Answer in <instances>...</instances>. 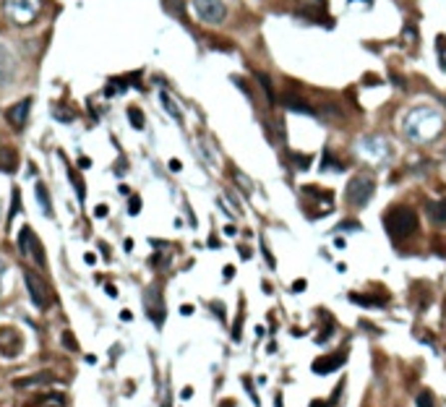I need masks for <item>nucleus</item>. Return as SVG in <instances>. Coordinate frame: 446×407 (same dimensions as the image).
Listing matches in <instances>:
<instances>
[{
	"instance_id": "1",
	"label": "nucleus",
	"mask_w": 446,
	"mask_h": 407,
	"mask_svg": "<svg viewBox=\"0 0 446 407\" xmlns=\"http://www.w3.org/2000/svg\"><path fill=\"white\" fill-rule=\"evenodd\" d=\"M384 227L394 240L410 238V235H415V230H418V214L410 206H392L384 214Z\"/></svg>"
},
{
	"instance_id": "2",
	"label": "nucleus",
	"mask_w": 446,
	"mask_h": 407,
	"mask_svg": "<svg viewBox=\"0 0 446 407\" xmlns=\"http://www.w3.org/2000/svg\"><path fill=\"white\" fill-rule=\"evenodd\" d=\"M5 16L18 26H31L42 13V0H3Z\"/></svg>"
},
{
	"instance_id": "3",
	"label": "nucleus",
	"mask_w": 446,
	"mask_h": 407,
	"mask_svg": "<svg viewBox=\"0 0 446 407\" xmlns=\"http://www.w3.org/2000/svg\"><path fill=\"white\" fill-rule=\"evenodd\" d=\"M373 191H376V183H373V178L368 175V172H358L355 178H352L350 183H347V191H345V196H347V204L350 206H365L371 201V196H373Z\"/></svg>"
},
{
	"instance_id": "4",
	"label": "nucleus",
	"mask_w": 446,
	"mask_h": 407,
	"mask_svg": "<svg viewBox=\"0 0 446 407\" xmlns=\"http://www.w3.org/2000/svg\"><path fill=\"white\" fill-rule=\"evenodd\" d=\"M16 246H18V253L24 256V259H31L37 266H44V251H42V243L37 240V235H34V230H31V227H21Z\"/></svg>"
},
{
	"instance_id": "5",
	"label": "nucleus",
	"mask_w": 446,
	"mask_h": 407,
	"mask_svg": "<svg viewBox=\"0 0 446 407\" xmlns=\"http://www.w3.org/2000/svg\"><path fill=\"white\" fill-rule=\"evenodd\" d=\"M193 10L207 24H222L227 16V5L222 0H193Z\"/></svg>"
},
{
	"instance_id": "6",
	"label": "nucleus",
	"mask_w": 446,
	"mask_h": 407,
	"mask_svg": "<svg viewBox=\"0 0 446 407\" xmlns=\"http://www.w3.org/2000/svg\"><path fill=\"white\" fill-rule=\"evenodd\" d=\"M144 308H146V316L154 321V327H162L165 324V300H162V293H159L157 285L144 290Z\"/></svg>"
},
{
	"instance_id": "7",
	"label": "nucleus",
	"mask_w": 446,
	"mask_h": 407,
	"mask_svg": "<svg viewBox=\"0 0 446 407\" xmlns=\"http://www.w3.org/2000/svg\"><path fill=\"white\" fill-rule=\"evenodd\" d=\"M24 280H26V287H29V295H31V303L37 306V308H47L52 303V298H50V290L47 285H44L42 280L34 272H24Z\"/></svg>"
},
{
	"instance_id": "8",
	"label": "nucleus",
	"mask_w": 446,
	"mask_h": 407,
	"mask_svg": "<svg viewBox=\"0 0 446 407\" xmlns=\"http://www.w3.org/2000/svg\"><path fill=\"white\" fill-rule=\"evenodd\" d=\"M345 360H347V350H339V353H331V355H321V358H316L313 363H311V371L318 376H326L331 374V371H337L339 366H345Z\"/></svg>"
},
{
	"instance_id": "9",
	"label": "nucleus",
	"mask_w": 446,
	"mask_h": 407,
	"mask_svg": "<svg viewBox=\"0 0 446 407\" xmlns=\"http://www.w3.org/2000/svg\"><path fill=\"white\" fill-rule=\"evenodd\" d=\"M29 110H31V97H24V99H18L16 104H10V107L5 110V118L16 131H21V128L26 125V120H29Z\"/></svg>"
},
{
	"instance_id": "10",
	"label": "nucleus",
	"mask_w": 446,
	"mask_h": 407,
	"mask_svg": "<svg viewBox=\"0 0 446 407\" xmlns=\"http://www.w3.org/2000/svg\"><path fill=\"white\" fill-rule=\"evenodd\" d=\"M16 55L10 52L5 44H0V84H8L16 76Z\"/></svg>"
},
{
	"instance_id": "11",
	"label": "nucleus",
	"mask_w": 446,
	"mask_h": 407,
	"mask_svg": "<svg viewBox=\"0 0 446 407\" xmlns=\"http://www.w3.org/2000/svg\"><path fill=\"white\" fill-rule=\"evenodd\" d=\"M21 350V337L13 329H0V353L5 358H13Z\"/></svg>"
},
{
	"instance_id": "12",
	"label": "nucleus",
	"mask_w": 446,
	"mask_h": 407,
	"mask_svg": "<svg viewBox=\"0 0 446 407\" xmlns=\"http://www.w3.org/2000/svg\"><path fill=\"white\" fill-rule=\"evenodd\" d=\"M282 104H284V107H287V110H295V112L316 115L311 104H308V102L300 97V91H284V94H282Z\"/></svg>"
},
{
	"instance_id": "13",
	"label": "nucleus",
	"mask_w": 446,
	"mask_h": 407,
	"mask_svg": "<svg viewBox=\"0 0 446 407\" xmlns=\"http://www.w3.org/2000/svg\"><path fill=\"white\" fill-rule=\"evenodd\" d=\"M55 376L52 374H31L24 379H13V387L16 389H31V387H44V384H52Z\"/></svg>"
},
{
	"instance_id": "14",
	"label": "nucleus",
	"mask_w": 446,
	"mask_h": 407,
	"mask_svg": "<svg viewBox=\"0 0 446 407\" xmlns=\"http://www.w3.org/2000/svg\"><path fill=\"white\" fill-rule=\"evenodd\" d=\"M16 170H18V154L13 149H0V172L10 175V172H16Z\"/></svg>"
},
{
	"instance_id": "15",
	"label": "nucleus",
	"mask_w": 446,
	"mask_h": 407,
	"mask_svg": "<svg viewBox=\"0 0 446 407\" xmlns=\"http://www.w3.org/2000/svg\"><path fill=\"white\" fill-rule=\"evenodd\" d=\"M426 212L436 225H446V199L441 201H426Z\"/></svg>"
},
{
	"instance_id": "16",
	"label": "nucleus",
	"mask_w": 446,
	"mask_h": 407,
	"mask_svg": "<svg viewBox=\"0 0 446 407\" xmlns=\"http://www.w3.org/2000/svg\"><path fill=\"white\" fill-rule=\"evenodd\" d=\"M34 196H37V204L42 209L44 217H52V204H50V193H47V185L44 183H37V188H34Z\"/></svg>"
},
{
	"instance_id": "17",
	"label": "nucleus",
	"mask_w": 446,
	"mask_h": 407,
	"mask_svg": "<svg viewBox=\"0 0 446 407\" xmlns=\"http://www.w3.org/2000/svg\"><path fill=\"white\" fill-rule=\"evenodd\" d=\"M159 99H162V104H165V110H167V112H170V115H173V118H175L178 123H180V120H183V115H180V110H178V104L173 102V97H170V94H167V91H159Z\"/></svg>"
},
{
	"instance_id": "18",
	"label": "nucleus",
	"mask_w": 446,
	"mask_h": 407,
	"mask_svg": "<svg viewBox=\"0 0 446 407\" xmlns=\"http://www.w3.org/2000/svg\"><path fill=\"white\" fill-rule=\"evenodd\" d=\"M350 300H352V303H360V306H384L389 298L386 295L384 298H371V295H355V293H352Z\"/></svg>"
},
{
	"instance_id": "19",
	"label": "nucleus",
	"mask_w": 446,
	"mask_h": 407,
	"mask_svg": "<svg viewBox=\"0 0 446 407\" xmlns=\"http://www.w3.org/2000/svg\"><path fill=\"white\" fill-rule=\"evenodd\" d=\"M165 8H167V13H173L178 18H186V3L183 0H162Z\"/></svg>"
},
{
	"instance_id": "20",
	"label": "nucleus",
	"mask_w": 446,
	"mask_h": 407,
	"mask_svg": "<svg viewBox=\"0 0 446 407\" xmlns=\"http://www.w3.org/2000/svg\"><path fill=\"white\" fill-rule=\"evenodd\" d=\"M128 120H131V125L136 128V131H144L146 120H144V112L139 107H128Z\"/></svg>"
},
{
	"instance_id": "21",
	"label": "nucleus",
	"mask_w": 446,
	"mask_h": 407,
	"mask_svg": "<svg viewBox=\"0 0 446 407\" xmlns=\"http://www.w3.org/2000/svg\"><path fill=\"white\" fill-rule=\"evenodd\" d=\"M18 209H21V191L13 188V193H10V209H8V225L13 222V217H16Z\"/></svg>"
},
{
	"instance_id": "22",
	"label": "nucleus",
	"mask_w": 446,
	"mask_h": 407,
	"mask_svg": "<svg viewBox=\"0 0 446 407\" xmlns=\"http://www.w3.org/2000/svg\"><path fill=\"white\" fill-rule=\"evenodd\" d=\"M258 81H261V86H264V94H266V99L274 104V89H271V84H269V76H266V73H258Z\"/></svg>"
},
{
	"instance_id": "23",
	"label": "nucleus",
	"mask_w": 446,
	"mask_h": 407,
	"mask_svg": "<svg viewBox=\"0 0 446 407\" xmlns=\"http://www.w3.org/2000/svg\"><path fill=\"white\" fill-rule=\"evenodd\" d=\"M418 407H436V402H433V394H431V392H420V394H418Z\"/></svg>"
},
{
	"instance_id": "24",
	"label": "nucleus",
	"mask_w": 446,
	"mask_h": 407,
	"mask_svg": "<svg viewBox=\"0 0 446 407\" xmlns=\"http://www.w3.org/2000/svg\"><path fill=\"white\" fill-rule=\"evenodd\" d=\"M60 340H63V347H68V350H73V353L78 350V342L73 340V332H63Z\"/></svg>"
},
{
	"instance_id": "25",
	"label": "nucleus",
	"mask_w": 446,
	"mask_h": 407,
	"mask_svg": "<svg viewBox=\"0 0 446 407\" xmlns=\"http://www.w3.org/2000/svg\"><path fill=\"white\" fill-rule=\"evenodd\" d=\"M232 178H235V183H240V185H243V191H245V193L250 191V180H245V175H243V172H237V170H235V172H232Z\"/></svg>"
},
{
	"instance_id": "26",
	"label": "nucleus",
	"mask_w": 446,
	"mask_h": 407,
	"mask_svg": "<svg viewBox=\"0 0 446 407\" xmlns=\"http://www.w3.org/2000/svg\"><path fill=\"white\" fill-rule=\"evenodd\" d=\"M128 212H131V214H139V212H141V199H139V196H131V201H128Z\"/></svg>"
},
{
	"instance_id": "27",
	"label": "nucleus",
	"mask_w": 446,
	"mask_h": 407,
	"mask_svg": "<svg viewBox=\"0 0 446 407\" xmlns=\"http://www.w3.org/2000/svg\"><path fill=\"white\" fill-rule=\"evenodd\" d=\"M243 387L248 389V394H250V400H253V402L258 405V397H256V392H253V384H250V379H243Z\"/></svg>"
},
{
	"instance_id": "28",
	"label": "nucleus",
	"mask_w": 446,
	"mask_h": 407,
	"mask_svg": "<svg viewBox=\"0 0 446 407\" xmlns=\"http://www.w3.org/2000/svg\"><path fill=\"white\" fill-rule=\"evenodd\" d=\"M107 212H110V209H107L105 204H99V206L94 209V217H97V219H105V217H107Z\"/></svg>"
},
{
	"instance_id": "29",
	"label": "nucleus",
	"mask_w": 446,
	"mask_h": 407,
	"mask_svg": "<svg viewBox=\"0 0 446 407\" xmlns=\"http://www.w3.org/2000/svg\"><path fill=\"white\" fill-rule=\"evenodd\" d=\"M305 290V280H295L292 282V293H303Z\"/></svg>"
},
{
	"instance_id": "30",
	"label": "nucleus",
	"mask_w": 446,
	"mask_h": 407,
	"mask_svg": "<svg viewBox=\"0 0 446 407\" xmlns=\"http://www.w3.org/2000/svg\"><path fill=\"white\" fill-rule=\"evenodd\" d=\"M170 170H173V172H180V170H183V165H180L178 159H170Z\"/></svg>"
},
{
	"instance_id": "31",
	"label": "nucleus",
	"mask_w": 446,
	"mask_h": 407,
	"mask_svg": "<svg viewBox=\"0 0 446 407\" xmlns=\"http://www.w3.org/2000/svg\"><path fill=\"white\" fill-rule=\"evenodd\" d=\"M308 407H329V402H326V400H313Z\"/></svg>"
},
{
	"instance_id": "32",
	"label": "nucleus",
	"mask_w": 446,
	"mask_h": 407,
	"mask_svg": "<svg viewBox=\"0 0 446 407\" xmlns=\"http://www.w3.org/2000/svg\"><path fill=\"white\" fill-rule=\"evenodd\" d=\"M232 274H235V266H224V280H232Z\"/></svg>"
},
{
	"instance_id": "33",
	"label": "nucleus",
	"mask_w": 446,
	"mask_h": 407,
	"mask_svg": "<svg viewBox=\"0 0 446 407\" xmlns=\"http://www.w3.org/2000/svg\"><path fill=\"white\" fill-rule=\"evenodd\" d=\"M105 290H107V295H110V298H115V295H118V290H115V285H105Z\"/></svg>"
},
{
	"instance_id": "34",
	"label": "nucleus",
	"mask_w": 446,
	"mask_h": 407,
	"mask_svg": "<svg viewBox=\"0 0 446 407\" xmlns=\"http://www.w3.org/2000/svg\"><path fill=\"white\" fill-rule=\"evenodd\" d=\"M89 165H91V159H89V157H81V159H78V167H84V170H86Z\"/></svg>"
},
{
	"instance_id": "35",
	"label": "nucleus",
	"mask_w": 446,
	"mask_h": 407,
	"mask_svg": "<svg viewBox=\"0 0 446 407\" xmlns=\"http://www.w3.org/2000/svg\"><path fill=\"white\" fill-rule=\"evenodd\" d=\"M180 313H183V316H191V313H193V306H180Z\"/></svg>"
},
{
	"instance_id": "36",
	"label": "nucleus",
	"mask_w": 446,
	"mask_h": 407,
	"mask_svg": "<svg viewBox=\"0 0 446 407\" xmlns=\"http://www.w3.org/2000/svg\"><path fill=\"white\" fill-rule=\"evenodd\" d=\"M180 394H183V400H191V394H193V389H191V387H186V389H183Z\"/></svg>"
},
{
	"instance_id": "37",
	"label": "nucleus",
	"mask_w": 446,
	"mask_h": 407,
	"mask_svg": "<svg viewBox=\"0 0 446 407\" xmlns=\"http://www.w3.org/2000/svg\"><path fill=\"white\" fill-rule=\"evenodd\" d=\"M5 266H8V264H5L3 259H0V280H3V274H5Z\"/></svg>"
},
{
	"instance_id": "38",
	"label": "nucleus",
	"mask_w": 446,
	"mask_h": 407,
	"mask_svg": "<svg viewBox=\"0 0 446 407\" xmlns=\"http://www.w3.org/2000/svg\"><path fill=\"white\" fill-rule=\"evenodd\" d=\"M274 405H277V407H282V394H277V400H274Z\"/></svg>"
},
{
	"instance_id": "39",
	"label": "nucleus",
	"mask_w": 446,
	"mask_h": 407,
	"mask_svg": "<svg viewBox=\"0 0 446 407\" xmlns=\"http://www.w3.org/2000/svg\"><path fill=\"white\" fill-rule=\"evenodd\" d=\"M220 407H232V402H222Z\"/></svg>"
}]
</instances>
